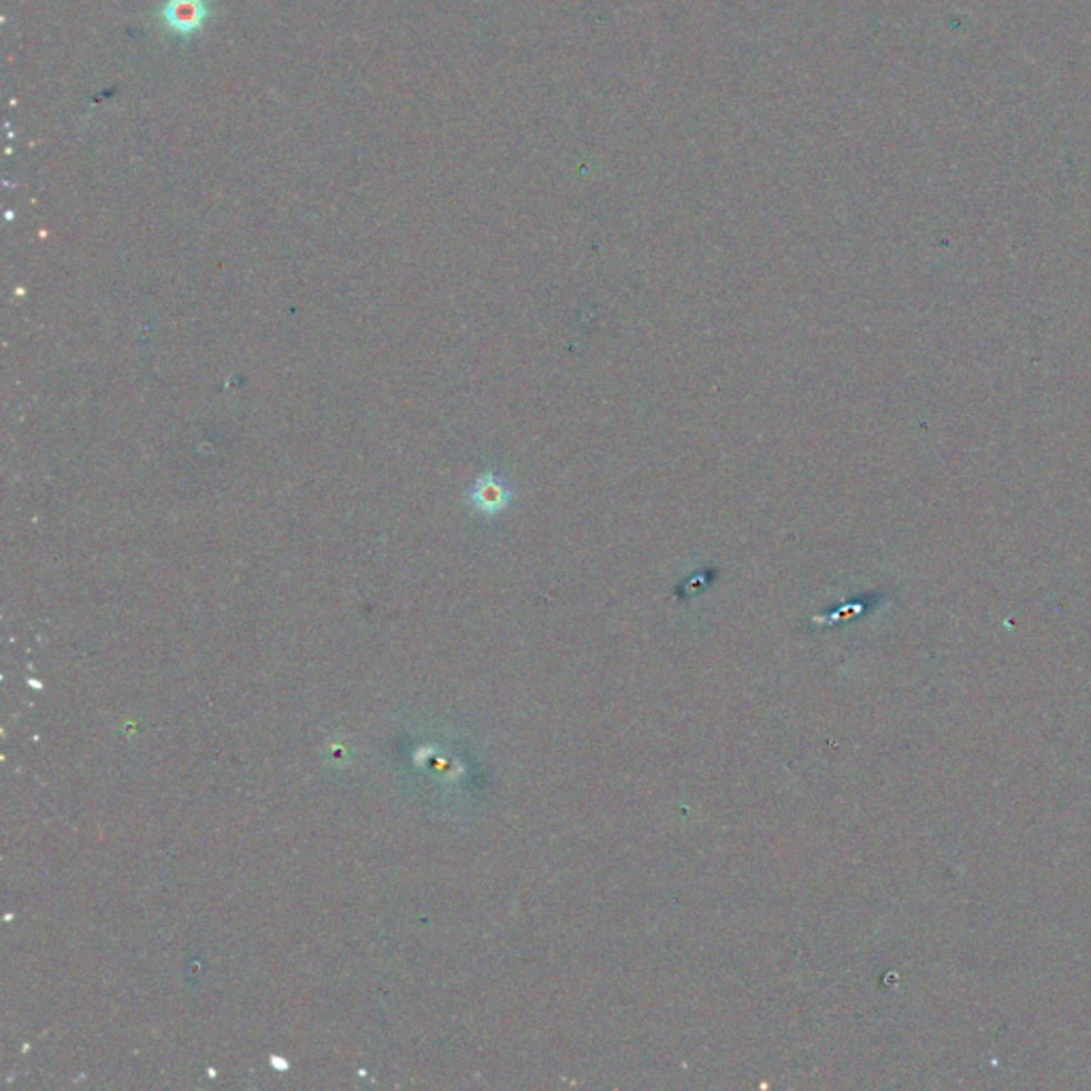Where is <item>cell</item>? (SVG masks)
<instances>
[{
  "instance_id": "cell-1",
  "label": "cell",
  "mask_w": 1091,
  "mask_h": 1091,
  "mask_svg": "<svg viewBox=\"0 0 1091 1091\" xmlns=\"http://www.w3.org/2000/svg\"><path fill=\"white\" fill-rule=\"evenodd\" d=\"M512 497L514 493L510 491V487L506 484V480L501 476H497L494 471H484L471 484L468 501L476 512H480L484 517H494L510 506Z\"/></svg>"
},
{
  "instance_id": "cell-2",
  "label": "cell",
  "mask_w": 1091,
  "mask_h": 1091,
  "mask_svg": "<svg viewBox=\"0 0 1091 1091\" xmlns=\"http://www.w3.org/2000/svg\"><path fill=\"white\" fill-rule=\"evenodd\" d=\"M208 18L206 0H167L162 9V22L176 32H194Z\"/></svg>"
}]
</instances>
